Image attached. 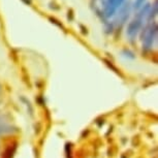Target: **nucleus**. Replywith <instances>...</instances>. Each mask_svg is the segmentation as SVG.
I'll use <instances>...</instances> for the list:
<instances>
[{
    "instance_id": "1",
    "label": "nucleus",
    "mask_w": 158,
    "mask_h": 158,
    "mask_svg": "<svg viewBox=\"0 0 158 158\" xmlns=\"http://www.w3.org/2000/svg\"><path fill=\"white\" fill-rule=\"evenodd\" d=\"M16 149H17V144L8 145L7 147L5 148V150L2 152L1 158H13L15 152H16Z\"/></svg>"
},
{
    "instance_id": "2",
    "label": "nucleus",
    "mask_w": 158,
    "mask_h": 158,
    "mask_svg": "<svg viewBox=\"0 0 158 158\" xmlns=\"http://www.w3.org/2000/svg\"><path fill=\"white\" fill-rule=\"evenodd\" d=\"M10 126H6V125H0V133L10 132Z\"/></svg>"
}]
</instances>
